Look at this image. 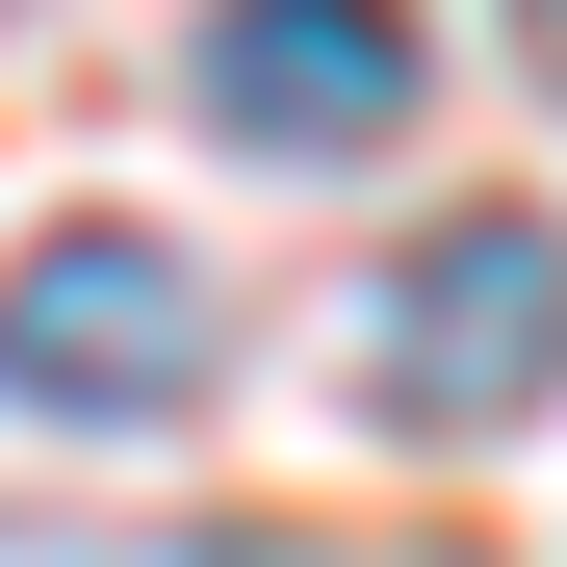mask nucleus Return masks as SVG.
Returning <instances> with one entry per match:
<instances>
[{
	"instance_id": "obj_3",
	"label": "nucleus",
	"mask_w": 567,
	"mask_h": 567,
	"mask_svg": "<svg viewBox=\"0 0 567 567\" xmlns=\"http://www.w3.org/2000/svg\"><path fill=\"white\" fill-rule=\"evenodd\" d=\"M413 0H207V52H181V104H207L233 155H284V181H336V155H388L413 130Z\"/></svg>"
},
{
	"instance_id": "obj_2",
	"label": "nucleus",
	"mask_w": 567,
	"mask_h": 567,
	"mask_svg": "<svg viewBox=\"0 0 567 567\" xmlns=\"http://www.w3.org/2000/svg\"><path fill=\"white\" fill-rule=\"evenodd\" d=\"M567 388V207H439L361 310V413L388 439H516Z\"/></svg>"
},
{
	"instance_id": "obj_1",
	"label": "nucleus",
	"mask_w": 567,
	"mask_h": 567,
	"mask_svg": "<svg viewBox=\"0 0 567 567\" xmlns=\"http://www.w3.org/2000/svg\"><path fill=\"white\" fill-rule=\"evenodd\" d=\"M207 361H233L207 258L130 233V207L0 258V413H27V439H181V413H207Z\"/></svg>"
}]
</instances>
